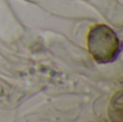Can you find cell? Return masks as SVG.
<instances>
[{
    "instance_id": "6da1fadb",
    "label": "cell",
    "mask_w": 123,
    "mask_h": 122,
    "mask_svg": "<svg viewBox=\"0 0 123 122\" xmlns=\"http://www.w3.org/2000/svg\"><path fill=\"white\" fill-rule=\"evenodd\" d=\"M87 45L95 60L102 62L112 60L119 51V41L116 35L104 25L96 26L91 30Z\"/></svg>"
}]
</instances>
